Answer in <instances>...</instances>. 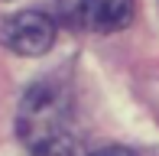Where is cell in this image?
Instances as JSON below:
<instances>
[{
    "label": "cell",
    "mask_w": 159,
    "mask_h": 156,
    "mask_svg": "<svg viewBox=\"0 0 159 156\" xmlns=\"http://www.w3.org/2000/svg\"><path fill=\"white\" fill-rule=\"evenodd\" d=\"M0 42L20 55H42L55 42V23L39 10H23L0 20Z\"/></svg>",
    "instance_id": "cell-2"
},
{
    "label": "cell",
    "mask_w": 159,
    "mask_h": 156,
    "mask_svg": "<svg viewBox=\"0 0 159 156\" xmlns=\"http://www.w3.org/2000/svg\"><path fill=\"white\" fill-rule=\"evenodd\" d=\"M16 133L33 156H71L78 130L68 91L55 81L33 85L16 111Z\"/></svg>",
    "instance_id": "cell-1"
},
{
    "label": "cell",
    "mask_w": 159,
    "mask_h": 156,
    "mask_svg": "<svg viewBox=\"0 0 159 156\" xmlns=\"http://www.w3.org/2000/svg\"><path fill=\"white\" fill-rule=\"evenodd\" d=\"M78 20L91 33H117L133 20V0H81Z\"/></svg>",
    "instance_id": "cell-3"
},
{
    "label": "cell",
    "mask_w": 159,
    "mask_h": 156,
    "mask_svg": "<svg viewBox=\"0 0 159 156\" xmlns=\"http://www.w3.org/2000/svg\"><path fill=\"white\" fill-rule=\"evenodd\" d=\"M94 156H136V153H130L127 146H107V150H98Z\"/></svg>",
    "instance_id": "cell-4"
}]
</instances>
